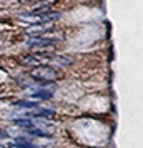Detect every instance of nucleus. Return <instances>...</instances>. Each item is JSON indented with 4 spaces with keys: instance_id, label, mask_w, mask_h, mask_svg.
<instances>
[{
    "instance_id": "obj_7",
    "label": "nucleus",
    "mask_w": 143,
    "mask_h": 148,
    "mask_svg": "<svg viewBox=\"0 0 143 148\" xmlns=\"http://www.w3.org/2000/svg\"><path fill=\"white\" fill-rule=\"evenodd\" d=\"M15 147H20V148H34L30 141H23V140H17V141H15Z\"/></svg>"
},
{
    "instance_id": "obj_3",
    "label": "nucleus",
    "mask_w": 143,
    "mask_h": 148,
    "mask_svg": "<svg viewBox=\"0 0 143 148\" xmlns=\"http://www.w3.org/2000/svg\"><path fill=\"white\" fill-rule=\"evenodd\" d=\"M27 116H38V118L47 116V118H53L55 112H52V110H38V112H32V113H28Z\"/></svg>"
},
{
    "instance_id": "obj_5",
    "label": "nucleus",
    "mask_w": 143,
    "mask_h": 148,
    "mask_svg": "<svg viewBox=\"0 0 143 148\" xmlns=\"http://www.w3.org/2000/svg\"><path fill=\"white\" fill-rule=\"evenodd\" d=\"M35 98H40V100H48V98H52V92H37V93H34Z\"/></svg>"
},
{
    "instance_id": "obj_2",
    "label": "nucleus",
    "mask_w": 143,
    "mask_h": 148,
    "mask_svg": "<svg viewBox=\"0 0 143 148\" xmlns=\"http://www.w3.org/2000/svg\"><path fill=\"white\" fill-rule=\"evenodd\" d=\"M57 38H43V37H38V38H30L28 40V47H50Z\"/></svg>"
},
{
    "instance_id": "obj_4",
    "label": "nucleus",
    "mask_w": 143,
    "mask_h": 148,
    "mask_svg": "<svg viewBox=\"0 0 143 148\" xmlns=\"http://www.w3.org/2000/svg\"><path fill=\"white\" fill-rule=\"evenodd\" d=\"M15 123H17L18 127H22V128H28V130H30V128H35V127H37V125H35V123H34L32 120H17Z\"/></svg>"
},
{
    "instance_id": "obj_1",
    "label": "nucleus",
    "mask_w": 143,
    "mask_h": 148,
    "mask_svg": "<svg viewBox=\"0 0 143 148\" xmlns=\"http://www.w3.org/2000/svg\"><path fill=\"white\" fill-rule=\"evenodd\" d=\"M30 77L35 78V80H38V82H45V83H48V82L57 80L58 73H57V70H55L53 67H50V65H37V67L32 68Z\"/></svg>"
},
{
    "instance_id": "obj_6",
    "label": "nucleus",
    "mask_w": 143,
    "mask_h": 148,
    "mask_svg": "<svg viewBox=\"0 0 143 148\" xmlns=\"http://www.w3.org/2000/svg\"><path fill=\"white\" fill-rule=\"evenodd\" d=\"M17 107H25V108H35L37 103L35 101H30V100H22V101H17Z\"/></svg>"
}]
</instances>
